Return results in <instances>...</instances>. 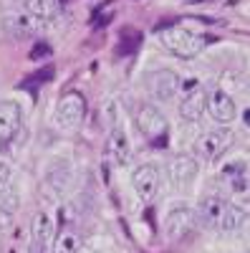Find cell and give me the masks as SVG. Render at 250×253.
Instances as JSON below:
<instances>
[{"instance_id": "obj_1", "label": "cell", "mask_w": 250, "mask_h": 253, "mask_svg": "<svg viewBox=\"0 0 250 253\" xmlns=\"http://www.w3.org/2000/svg\"><path fill=\"white\" fill-rule=\"evenodd\" d=\"M195 218L213 230H238L245 223V210L222 195H205L197 203Z\"/></svg>"}, {"instance_id": "obj_2", "label": "cell", "mask_w": 250, "mask_h": 253, "mask_svg": "<svg viewBox=\"0 0 250 253\" xmlns=\"http://www.w3.org/2000/svg\"><path fill=\"white\" fill-rule=\"evenodd\" d=\"M162 43L177 58H192L205 48V38L200 33L184 31V28H167L162 31Z\"/></svg>"}, {"instance_id": "obj_3", "label": "cell", "mask_w": 250, "mask_h": 253, "mask_svg": "<svg viewBox=\"0 0 250 253\" xmlns=\"http://www.w3.org/2000/svg\"><path fill=\"white\" fill-rule=\"evenodd\" d=\"M86 117V99L81 91H66L56 107V122L61 129H73Z\"/></svg>"}, {"instance_id": "obj_4", "label": "cell", "mask_w": 250, "mask_h": 253, "mask_svg": "<svg viewBox=\"0 0 250 253\" xmlns=\"http://www.w3.org/2000/svg\"><path fill=\"white\" fill-rule=\"evenodd\" d=\"M235 142V134L230 129H215V132H205L197 142H195V152L207 160V162H215L220 160L227 150H230V144Z\"/></svg>"}, {"instance_id": "obj_5", "label": "cell", "mask_w": 250, "mask_h": 253, "mask_svg": "<svg viewBox=\"0 0 250 253\" xmlns=\"http://www.w3.org/2000/svg\"><path fill=\"white\" fill-rule=\"evenodd\" d=\"M195 213H192V208L190 205H175L170 213H167L164 218V236L167 241H182L192 233V228H195Z\"/></svg>"}, {"instance_id": "obj_6", "label": "cell", "mask_w": 250, "mask_h": 253, "mask_svg": "<svg viewBox=\"0 0 250 253\" xmlns=\"http://www.w3.org/2000/svg\"><path fill=\"white\" fill-rule=\"evenodd\" d=\"M137 126L144 137H149L152 142L164 144V134H167V119L162 117V112L152 104H142L137 109Z\"/></svg>"}, {"instance_id": "obj_7", "label": "cell", "mask_w": 250, "mask_h": 253, "mask_svg": "<svg viewBox=\"0 0 250 253\" xmlns=\"http://www.w3.org/2000/svg\"><path fill=\"white\" fill-rule=\"evenodd\" d=\"M132 182H134L137 195L144 203H152L159 195V170L154 165H139L132 172Z\"/></svg>"}, {"instance_id": "obj_8", "label": "cell", "mask_w": 250, "mask_h": 253, "mask_svg": "<svg viewBox=\"0 0 250 253\" xmlns=\"http://www.w3.org/2000/svg\"><path fill=\"white\" fill-rule=\"evenodd\" d=\"M147 89H149L152 96L167 101V99H172V96L177 94V89H179V76H177V71H172V69L152 71V74L147 76Z\"/></svg>"}, {"instance_id": "obj_9", "label": "cell", "mask_w": 250, "mask_h": 253, "mask_svg": "<svg viewBox=\"0 0 250 253\" xmlns=\"http://www.w3.org/2000/svg\"><path fill=\"white\" fill-rule=\"evenodd\" d=\"M205 109L213 114V119H217V122H222V124L233 122V119L238 117V104H235V99L227 94V91H220V89L207 96Z\"/></svg>"}, {"instance_id": "obj_10", "label": "cell", "mask_w": 250, "mask_h": 253, "mask_svg": "<svg viewBox=\"0 0 250 253\" xmlns=\"http://www.w3.org/2000/svg\"><path fill=\"white\" fill-rule=\"evenodd\" d=\"M167 172H170V180L177 187H184L197 177V162L190 155H175L170 165H167Z\"/></svg>"}, {"instance_id": "obj_11", "label": "cell", "mask_w": 250, "mask_h": 253, "mask_svg": "<svg viewBox=\"0 0 250 253\" xmlns=\"http://www.w3.org/2000/svg\"><path fill=\"white\" fill-rule=\"evenodd\" d=\"M129 152H132V147H129L127 132H124L121 126H114L109 139H107V155L111 157L114 165H127L129 162Z\"/></svg>"}, {"instance_id": "obj_12", "label": "cell", "mask_w": 250, "mask_h": 253, "mask_svg": "<svg viewBox=\"0 0 250 253\" xmlns=\"http://www.w3.org/2000/svg\"><path fill=\"white\" fill-rule=\"evenodd\" d=\"M217 182L225 185L227 190H233V193H245L248 190V167L243 162L227 165L225 170L217 175Z\"/></svg>"}, {"instance_id": "obj_13", "label": "cell", "mask_w": 250, "mask_h": 253, "mask_svg": "<svg viewBox=\"0 0 250 253\" xmlns=\"http://www.w3.org/2000/svg\"><path fill=\"white\" fill-rule=\"evenodd\" d=\"M20 107L13 101L0 104V139H10L20 129Z\"/></svg>"}, {"instance_id": "obj_14", "label": "cell", "mask_w": 250, "mask_h": 253, "mask_svg": "<svg viewBox=\"0 0 250 253\" xmlns=\"http://www.w3.org/2000/svg\"><path fill=\"white\" fill-rule=\"evenodd\" d=\"M205 104H207V94L202 89L190 91L179 104V117L187 119V122H197L202 117V112H205Z\"/></svg>"}, {"instance_id": "obj_15", "label": "cell", "mask_w": 250, "mask_h": 253, "mask_svg": "<svg viewBox=\"0 0 250 253\" xmlns=\"http://www.w3.org/2000/svg\"><path fill=\"white\" fill-rule=\"evenodd\" d=\"M18 205H20V198L15 190H0V230L10 228Z\"/></svg>"}, {"instance_id": "obj_16", "label": "cell", "mask_w": 250, "mask_h": 253, "mask_svg": "<svg viewBox=\"0 0 250 253\" xmlns=\"http://www.w3.org/2000/svg\"><path fill=\"white\" fill-rule=\"evenodd\" d=\"M81 248V238L73 228L64 225L58 230V236H56V243H53V253H78Z\"/></svg>"}, {"instance_id": "obj_17", "label": "cell", "mask_w": 250, "mask_h": 253, "mask_svg": "<svg viewBox=\"0 0 250 253\" xmlns=\"http://www.w3.org/2000/svg\"><path fill=\"white\" fill-rule=\"evenodd\" d=\"M58 8H61L58 0H26V10H28V15H33V18H38V20H48V18H53V15L58 13Z\"/></svg>"}, {"instance_id": "obj_18", "label": "cell", "mask_w": 250, "mask_h": 253, "mask_svg": "<svg viewBox=\"0 0 250 253\" xmlns=\"http://www.w3.org/2000/svg\"><path fill=\"white\" fill-rule=\"evenodd\" d=\"M69 182H71V170H69L66 165H61V167H56V170H51L48 177H46L48 190L53 187V193H56V195H58V193H64V190L69 187Z\"/></svg>"}, {"instance_id": "obj_19", "label": "cell", "mask_w": 250, "mask_h": 253, "mask_svg": "<svg viewBox=\"0 0 250 253\" xmlns=\"http://www.w3.org/2000/svg\"><path fill=\"white\" fill-rule=\"evenodd\" d=\"M51 230H53V225H51V218H48L46 213H36V218H33V225H31V236H33V241L48 243V241H51Z\"/></svg>"}, {"instance_id": "obj_20", "label": "cell", "mask_w": 250, "mask_h": 253, "mask_svg": "<svg viewBox=\"0 0 250 253\" xmlns=\"http://www.w3.org/2000/svg\"><path fill=\"white\" fill-rule=\"evenodd\" d=\"M8 31H13L18 38L20 36H28L33 31V20L26 18V15H13V20L8 18Z\"/></svg>"}, {"instance_id": "obj_21", "label": "cell", "mask_w": 250, "mask_h": 253, "mask_svg": "<svg viewBox=\"0 0 250 253\" xmlns=\"http://www.w3.org/2000/svg\"><path fill=\"white\" fill-rule=\"evenodd\" d=\"M53 74H56V69H53V66H43V69H38L31 79H26V81H23V86H28V89H31V86H40V84L51 81V79H53Z\"/></svg>"}, {"instance_id": "obj_22", "label": "cell", "mask_w": 250, "mask_h": 253, "mask_svg": "<svg viewBox=\"0 0 250 253\" xmlns=\"http://www.w3.org/2000/svg\"><path fill=\"white\" fill-rule=\"evenodd\" d=\"M46 56H51V43H46V41H40V43H36L31 48V61H40Z\"/></svg>"}, {"instance_id": "obj_23", "label": "cell", "mask_w": 250, "mask_h": 253, "mask_svg": "<svg viewBox=\"0 0 250 253\" xmlns=\"http://www.w3.org/2000/svg\"><path fill=\"white\" fill-rule=\"evenodd\" d=\"M10 172H13V167H10L8 162H3V160H0V187H3V185L8 182Z\"/></svg>"}, {"instance_id": "obj_24", "label": "cell", "mask_w": 250, "mask_h": 253, "mask_svg": "<svg viewBox=\"0 0 250 253\" xmlns=\"http://www.w3.org/2000/svg\"><path fill=\"white\" fill-rule=\"evenodd\" d=\"M46 246H48V243H40V241H31V246H28V251H26V253H46Z\"/></svg>"}]
</instances>
